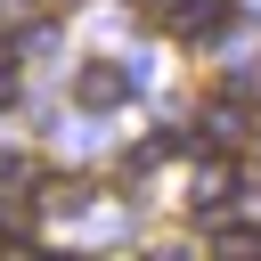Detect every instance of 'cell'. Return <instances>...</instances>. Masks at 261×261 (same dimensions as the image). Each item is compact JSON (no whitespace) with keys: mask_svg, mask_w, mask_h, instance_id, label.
Segmentation results:
<instances>
[{"mask_svg":"<svg viewBox=\"0 0 261 261\" xmlns=\"http://www.w3.org/2000/svg\"><path fill=\"white\" fill-rule=\"evenodd\" d=\"M73 98L106 114V106H122V98H130V73H114V65H82V73H73Z\"/></svg>","mask_w":261,"mask_h":261,"instance_id":"obj_1","label":"cell"}]
</instances>
